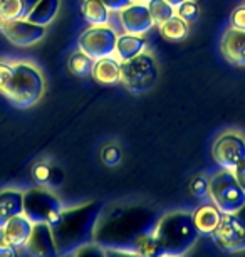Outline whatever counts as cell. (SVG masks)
Wrapping results in <instances>:
<instances>
[{
    "mask_svg": "<svg viewBox=\"0 0 245 257\" xmlns=\"http://www.w3.org/2000/svg\"><path fill=\"white\" fill-rule=\"evenodd\" d=\"M235 217H237V219H238V222H240V224H242V225L245 227V203H243V205H242V207H240V208H238V210H237V212H235Z\"/></svg>",
    "mask_w": 245,
    "mask_h": 257,
    "instance_id": "obj_37",
    "label": "cell"
},
{
    "mask_svg": "<svg viewBox=\"0 0 245 257\" xmlns=\"http://www.w3.org/2000/svg\"><path fill=\"white\" fill-rule=\"evenodd\" d=\"M14 74V62L0 61V94H6Z\"/></svg>",
    "mask_w": 245,
    "mask_h": 257,
    "instance_id": "obj_29",
    "label": "cell"
},
{
    "mask_svg": "<svg viewBox=\"0 0 245 257\" xmlns=\"http://www.w3.org/2000/svg\"><path fill=\"white\" fill-rule=\"evenodd\" d=\"M200 237V232L186 210L161 213L153 237V257H186Z\"/></svg>",
    "mask_w": 245,
    "mask_h": 257,
    "instance_id": "obj_3",
    "label": "cell"
},
{
    "mask_svg": "<svg viewBox=\"0 0 245 257\" xmlns=\"http://www.w3.org/2000/svg\"><path fill=\"white\" fill-rule=\"evenodd\" d=\"M0 14L6 19V22L21 21L27 16L22 0H0Z\"/></svg>",
    "mask_w": 245,
    "mask_h": 257,
    "instance_id": "obj_25",
    "label": "cell"
},
{
    "mask_svg": "<svg viewBox=\"0 0 245 257\" xmlns=\"http://www.w3.org/2000/svg\"><path fill=\"white\" fill-rule=\"evenodd\" d=\"M101 162L106 167H116L121 162V150H119L118 145L109 143L101 150Z\"/></svg>",
    "mask_w": 245,
    "mask_h": 257,
    "instance_id": "obj_28",
    "label": "cell"
},
{
    "mask_svg": "<svg viewBox=\"0 0 245 257\" xmlns=\"http://www.w3.org/2000/svg\"><path fill=\"white\" fill-rule=\"evenodd\" d=\"M81 11L91 26H108L111 12L101 0H81Z\"/></svg>",
    "mask_w": 245,
    "mask_h": 257,
    "instance_id": "obj_21",
    "label": "cell"
},
{
    "mask_svg": "<svg viewBox=\"0 0 245 257\" xmlns=\"http://www.w3.org/2000/svg\"><path fill=\"white\" fill-rule=\"evenodd\" d=\"M223 57L233 66H245V32L228 27L220 42Z\"/></svg>",
    "mask_w": 245,
    "mask_h": 257,
    "instance_id": "obj_14",
    "label": "cell"
},
{
    "mask_svg": "<svg viewBox=\"0 0 245 257\" xmlns=\"http://www.w3.org/2000/svg\"><path fill=\"white\" fill-rule=\"evenodd\" d=\"M215 245L227 254H237L245 250V227L240 224L235 213H223L218 227L210 235Z\"/></svg>",
    "mask_w": 245,
    "mask_h": 257,
    "instance_id": "obj_10",
    "label": "cell"
},
{
    "mask_svg": "<svg viewBox=\"0 0 245 257\" xmlns=\"http://www.w3.org/2000/svg\"><path fill=\"white\" fill-rule=\"evenodd\" d=\"M212 157L222 170L233 172L245 160V137L238 132L218 135L212 147Z\"/></svg>",
    "mask_w": 245,
    "mask_h": 257,
    "instance_id": "obj_9",
    "label": "cell"
},
{
    "mask_svg": "<svg viewBox=\"0 0 245 257\" xmlns=\"http://www.w3.org/2000/svg\"><path fill=\"white\" fill-rule=\"evenodd\" d=\"M6 36L14 46L17 47H29L34 46L46 36V27L37 26L27 19H21V21H11L6 22L0 31Z\"/></svg>",
    "mask_w": 245,
    "mask_h": 257,
    "instance_id": "obj_12",
    "label": "cell"
},
{
    "mask_svg": "<svg viewBox=\"0 0 245 257\" xmlns=\"http://www.w3.org/2000/svg\"><path fill=\"white\" fill-rule=\"evenodd\" d=\"M233 175H235V178H237V182L240 183V187H242L243 192H245V160L233 170Z\"/></svg>",
    "mask_w": 245,
    "mask_h": 257,
    "instance_id": "obj_35",
    "label": "cell"
},
{
    "mask_svg": "<svg viewBox=\"0 0 245 257\" xmlns=\"http://www.w3.org/2000/svg\"><path fill=\"white\" fill-rule=\"evenodd\" d=\"M160 34L166 41H171V42H180L186 39L188 36V24H186L183 19H180L178 16H173L171 19H168L163 24H160Z\"/></svg>",
    "mask_w": 245,
    "mask_h": 257,
    "instance_id": "obj_22",
    "label": "cell"
},
{
    "mask_svg": "<svg viewBox=\"0 0 245 257\" xmlns=\"http://www.w3.org/2000/svg\"><path fill=\"white\" fill-rule=\"evenodd\" d=\"M222 215L223 213L212 202L201 203L191 212V219H193V224L196 230L200 232V235H212L222 220Z\"/></svg>",
    "mask_w": 245,
    "mask_h": 257,
    "instance_id": "obj_15",
    "label": "cell"
},
{
    "mask_svg": "<svg viewBox=\"0 0 245 257\" xmlns=\"http://www.w3.org/2000/svg\"><path fill=\"white\" fill-rule=\"evenodd\" d=\"M148 9H150V14L155 21V26H160L168 19H171L176 14L175 7H171L166 0H148L146 2Z\"/></svg>",
    "mask_w": 245,
    "mask_h": 257,
    "instance_id": "obj_24",
    "label": "cell"
},
{
    "mask_svg": "<svg viewBox=\"0 0 245 257\" xmlns=\"http://www.w3.org/2000/svg\"><path fill=\"white\" fill-rule=\"evenodd\" d=\"M104 205L101 202H88L64 210L52 224L56 247L61 257H69L81 247L93 244L94 230Z\"/></svg>",
    "mask_w": 245,
    "mask_h": 257,
    "instance_id": "obj_2",
    "label": "cell"
},
{
    "mask_svg": "<svg viewBox=\"0 0 245 257\" xmlns=\"http://www.w3.org/2000/svg\"><path fill=\"white\" fill-rule=\"evenodd\" d=\"M118 32L109 26H91L89 29L81 34L79 37V49L86 52L94 61L103 57L114 56L116 49Z\"/></svg>",
    "mask_w": 245,
    "mask_h": 257,
    "instance_id": "obj_8",
    "label": "cell"
},
{
    "mask_svg": "<svg viewBox=\"0 0 245 257\" xmlns=\"http://www.w3.org/2000/svg\"><path fill=\"white\" fill-rule=\"evenodd\" d=\"M190 192L193 193L196 198H205L208 197V178L203 175L195 177L190 182Z\"/></svg>",
    "mask_w": 245,
    "mask_h": 257,
    "instance_id": "obj_30",
    "label": "cell"
},
{
    "mask_svg": "<svg viewBox=\"0 0 245 257\" xmlns=\"http://www.w3.org/2000/svg\"><path fill=\"white\" fill-rule=\"evenodd\" d=\"M44 89L46 82L39 67L32 62L19 61L14 62V74L4 98L17 108H32L39 103Z\"/></svg>",
    "mask_w": 245,
    "mask_h": 257,
    "instance_id": "obj_4",
    "label": "cell"
},
{
    "mask_svg": "<svg viewBox=\"0 0 245 257\" xmlns=\"http://www.w3.org/2000/svg\"><path fill=\"white\" fill-rule=\"evenodd\" d=\"M93 77L103 86H114L121 82V62L114 56L103 57L94 62Z\"/></svg>",
    "mask_w": 245,
    "mask_h": 257,
    "instance_id": "obj_18",
    "label": "cell"
},
{
    "mask_svg": "<svg viewBox=\"0 0 245 257\" xmlns=\"http://www.w3.org/2000/svg\"><path fill=\"white\" fill-rule=\"evenodd\" d=\"M119 14V26L123 32L133 34V36H145L155 27L150 9L143 2H133L131 6L123 9Z\"/></svg>",
    "mask_w": 245,
    "mask_h": 257,
    "instance_id": "obj_11",
    "label": "cell"
},
{
    "mask_svg": "<svg viewBox=\"0 0 245 257\" xmlns=\"http://www.w3.org/2000/svg\"><path fill=\"white\" fill-rule=\"evenodd\" d=\"M161 213L138 202H118L104 207L94 230V244L104 250H124L153 257V237Z\"/></svg>",
    "mask_w": 245,
    "mask_h": 257,
    "instance_id": "obj_1",
    "label": "cell"
},
{
    "mask_svg": "<svg viewBox=\"0 0 245 257\" xmlns=\"http://www.w3.org/2000/svg\"><path fill=\"white\" fill-rule=\"evenodd\" d=\"M158 81V62L151 52L145 51L133 59L121 62V84L133 94H143L155 88Z\"/></svg>",
    "mask_w": 245,
    "mask_h": 257,
    "instance_id": "obj_5",
    "label": "cell"
},
{
    "mask_svg": "<svg viewBox=\"0 0 245 257\" xmlns=\"http://www.w3.org/2000/svg\"><path fill=\"white\" fill-rule=\"evenodd\" d=\"M106 257H143V255L133 254V252H124V250H113V249H108V250H106Z\"/></svg>",
    "mask_w": 245,
    "mask_h": 257,
    "instance_id": "obj_36",
    "label": "cell"
},
{
    "mask_svg": "<svg viewBox=\"0 0 245 257\" xmlns=\"http://www.w3.org/2000/svg\"><path fill=\"white\" fill-rule=\"evenodd\" d=\"M24 213V192L19 188L0 190V229L9 220Z\"/></svg>",
    "mask_w": 245,
    "mask_h": 257,
    "instance_id": "obj_17",
    "label": "cell"
},
{
    "mask_svg": "<svg viewBox=\"0 0 245 257\" xmlns=\"http://www.w3.org/2000/svg\"><path fill=\"white\" fill-rule=\"evenodd\" d=\"M22 2H24V7H26V12L29 14V12H31L32 9H34V6H36V4L39 2V0H22ZM26 17H27V16H26Z\"/></svg>",
    "mask_w": 245,
    "mask_h": 257,
    "instance_id": "obj_38",
    "label": "cell"
},
{
    "mask_svg": "<svg viewBox=\"0 0 245 257\" xmlns=\"http://www.w3.org/2000/svg\"><path fill=\"white\" fill-rule=\"evenodd\" d=\"M176 11V16L180 19H183L186 24H191V22H196L200 17V7L195 0H186L181 6H178L175 9Z\"/></svg>",
    "mask_w": 245,
    "mask_h": 257,
    "instance_id": "obj_27",
    "label": "cell"
},
{
    "mask_svg": "<svg viewBox=\"0 0 245 257\" xmlns=\"http://www.w3.org/2000/svg\"><path fill=\"white\" fill-rule=\"evenodd\" d=\"M59 7H61V0H39L34 6L32 11L27 14L26 19L37 24V26L47 27L56 19L57 14H59Z\"/></svg>",
    "mask_w": 245,
    "mask_h": 257,
    "instance_id": "obj_20",
    "label": "cell"
},
{
    "mask_svg": "<svg viewBox=\"0 0 245 257\" xmlns=\"http://www.w3.org/2000/svg\"><path fill=\"white\" fill-rule=\"evenodd\" d=\"M166 2L170 4L171 7H175V9H176L178 6H181V4H183V2H186V0H166Z\"/></svg>",
    "mask_w": 245,
    "mask_h": 257,
    "instance_id": "obj_39",
    "label": "cell"
},
{
    "mask_svg": "<svg viewBox=\"0 0 245 257\" xmlns=\"http://www.w3.org/2000/svg\"><path fill=\"white\" fill-rule=\"evenodd\" d=\"M134 2H143V4H146L148 0H134Z\"/></svg>",
    "mask_w": 245,
    "mask_h": 257,
    "instance_id": "obj_41",
    "label": "cell"
},
{
    "mask_svg": "<svg viewBox=\"0 0 245 257\" xmlns=\"http://www.w3.org/2000/svg\"><path fill=\"white\" fill-rule=\"evenodd\" d=\"M52 173H54V167L47 162H37L32 167V178L39 183L41 187H47L51 183Z\"/></svg>",
    "mask_w": 245,
    "mask_h": 257,
    "instance_id": "obj_26",
    "label": "cell"
},
{
    "mask_svg": "<svg viewBox=\"0 0 245 257\" xmlns=\"http://www.w3.org/2000/svg\"><path fill=\"white\" fill-rule=\"evenodd\" d=\"M94 59L89 57L86 52L83 51H76L71 54L69 57V69L74 76L79 77H89L93 76V69H94Z\"/></svg>",
    "mask_w": 245,
    "mask_h": 257,
    "instance_id": "obj_23",
    "label": "cell"
},
{
    "mask_svg": "<svg viewBox=\"0 0 245 257\" xmlns=\"http://www.w3.org/2000/svg\"><path fill=\"white\" fill-rule=\"evenodd\" d=\"M4 24H6V19H4V17H2V14H0V31H2Z\"/></svg>",
    "mask_w": 245,
    "mask_h": 257,
    "instance_id": "obj_40",
    "label": "cell"
},
{
    "mask_svg": "<svg viewBox=\"0 0 245 257\" xmlns=\"http://www.w3.org/2000/svg\"><path fill=\"white\" fill-rule=\"evenodd\" d=\"M64 205L59 197L47 187H34L24 190V215L32 224L52 225L59 219Z\"/></svg>",
    "mask_w": 245,
    "mask_h": 257,
    "instance_id": "obj_6",
    "label": "cell"
},
{
    "mask_svg": "<svg viewBox=\"0 0 245 257\" xmlns=\"http://www.w3.org/2000/svg\"><path fill=\"white\" fill-rule=\"evenodd\" d=\"M146 51V39L143 36H133V34L123 32L121 36L118 34L116 49H114V57L123 62L128 59H133Z\"/></svg>",
    "mask_w": 245,
    "mask_h": 257,
    "instance_id": "obj_19",
    "label": "cell"
},
{
    "mask_svg": "<svg viewBox=\"0 0 245 257\" xmlns=\"http://www.w3.org/2000/svg\"><path fill=\"white\" fill-rule=\"evenodd\" d=\"M230 27L245 32V6H238L230 16Z\"/></svg>",
    "mask_w": 245,
    "mask_h": 257,
    "instance_id": "obj_32",
    "label": "cell"
},
{
    "mask_svg": "<svg viewBox=\"0 0 245 257\" xmlns=\"http://www.w3.org/2000/svg\"><path fill=\"white\" fill-rule=\"evenodd\" d=\"M0 257H19V249L9 244L2 229H0Z\"/></svg>",
    "mask_w": 245,
    "mask_h": 257,
    "instance_id": "obj_33",
    "label": "cell"
},
{
    "mask_svg": "<svg viewBox=\"0 0 245 257\" xmlns=\"http://www.w3.org/2000/svg\"><path fill=\"white\" fill-rule=\"evenodd\" d=\"M32 229H34V224L24 215V213L22 215L14 217V219H11L2 227L7 242L12 247H16V249H24V247H26L29 237L32 234Z\"/></svg>",
    "mask_w": 245,
    "mask_h": 257,
    "instance_id": "obj_16",
    "label": "cell"
},
{
    "mask_svg": "<svg viewBox=\"0 0 245 257\" xmlns=\"http://www.w3.org/2000/svg\"><path fill=\"white\" fill-rule=\"evenodd\" d=\"M24 249L31 257H61L49 224H34L32 234Z\"/></svg>",
    "mask_w": 245,
    "mask_h": 257,
    "instance_id": "obj_13",
    "label": "cell"
},
{
    "mask_svg": "<svg viewBox=\"0 0 245 257\" xmlns=\"http://www.w3.org/2000/svg\"><path fill=\"white\" fill-rule=\"evenodd\" d=\"M69 257H106V250L93 242V244H88V245L81 247V249H78L74 254H71Z\"/></svg>",
    "mask_w": 245,
    "mask_h": 257,
    "instance_id": "obj_31",
    "label": "cell"
},
{
    "mask_svg": "<svg viewBox=\"0 0 245 257\" xmlns=\"http://www.w3.org/2000/svg\"><path fill=\"white\" fill-rule=\"evenodd\" d=\"M208 198L222 213H235L245 203V192L230 170H220L208 178Z\"/></svg>",
    "mask_w": 245,
    "mask_h": 257,
    "instance_id": "obj_7",
    "label": "cell"
},
{
    "mask_svg": "<svg viewBox=\"0 0 245 257\" xmlns=\"http://www.w3.org/2000/svg\"><path fill=\"white\" fill-rule=\"evenodd\" d=\"M101 2L104 4V6L108 7L109 12H121L123 9H126L128 6H131V4L134 2V0H101Z\"/></svg>",
    "mask_w": 245,
    "mask_h": 257,
    "instance_id": "obj_34",
    "label": "cell"
}]
</instances>
